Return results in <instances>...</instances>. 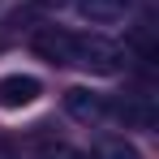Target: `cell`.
Instances as JSON below:
<instances>
[{
  "label": "cell",
  "mask_w": 159,
  "mask_h": 159,
  "mask_svg": "<svg viewBox=\"0 0 159 159\" xmlns=\"http://www.w3.org/2000/svg\"><path fill=\"white\" fill-rule=\"evenodd\" d=\"M125 52L103 39V34H73L69 39V65L73 69H86V73H116L120 69Z\"/></svg>",
  "instance_id": "1"
},
{
  "label": "cell",
  "mask_w": 159,
  "mask_h": 159,
  "mask_svg": "<svg viewBox=\"0 0 159 159\" xmlns=\"http://www.w3.org/2000/svg\"><path fill=\"white\" fill-rule=\"evenodd\" d=\"M39 95H43V86H39V78H30V73H4L0 78V107H9V112L30 107Z\"/></svg>",
  "instance_id": "2"
},
{
  "label": "cell",
  "mask_w": 159,
  "mask_h": 159,
  "mask_svg": "<svg viewBox=\"0 0 159 159\" xmlns=\"http://www.w3.org/2000/svg\"><path fill=\"white\" fill-rule=\"evenodd\" d=\"M65 112L73 120H82V125H99L107 116V99L95 95V90H86V86H73V90H65Z\"/></svg>",
  "instance_id": "3"
},
{
  "label": "cell",
  "mask_w": 159,
  "mask_h": 159,
  "mask_svg": "<svg viewBox=\"0 0 159 159\" xmlns=\"http://www.w3.org/2000/svg\"><path fill=\"white\" fill-rule=\"evenodd\" d=\"M69 39H73V30L43 26V30H34L30 48H34V56H43V60H52V65H69Z\"/></svg>",
  "instance_id": "4"
},
{
  "label": "cell",
  "mask_w": 159,
  "mask_h": 159,
  "mask_svg": "<svg viewBox=\"0 0 159 159\" xmlns=\"http://www.w3.org/2000/svg\"><path fill=\"white\" fill-rule=\"evenodd\" d=\"M133 0H78V13L95 26H112V22H125Z\"/></svg>",
  "instance_id": "5"
},
{
  "label": "cell",
  "mask_w": 159,
  "mask_h": 159,
  "mask_svg": "<svg viewBox=\"0 0 159 159\" xmlns=\"http://www.w3.org/2000/svg\"><path fill=\"white\" fill-rule=\"evenodd\" d=\"M107 116H116L125 125H138V129H151L155 125V107L146 99H116V103H107Z\"/></svg>",
  "instance_id": "6"
},
{
  "label": "cell",
  "mask_w": 159,
  "mask_h": 159,
  "mask_svg": "<svg viewBox=\"0 0 159 159\" xmlns=\"http://www.w3.org/2000/svg\"><path fill=\"white\" fill-rule=\"evenodd\" d=\"M90 159H142V151L125 138H103V142H95Z\"/></svg>",
  "instance_id": "7"
},
{
  "label": "cell",
  "mask_w": 159,
  "mask_h": 159,
  "mask_svg": "<svg viewBox=\"0 0 159 159\" xmlns=\"http://www.w3.org/2000/svg\"><path fill=\"white\" fill-rule=\"evenodd\" d=\"M43 159H90V151H73V146H56V151H48Z\"/></svg>",
  "instance_id": "8"
},
{
  "label": "cell",
  "mask_w": 159,
  "mask_h": 159,
  "mask_svg": "<svg viewBox=\"0 0 159 159\" xmlns=\"http://www.w3.org/2000/svg\"><path fill=\"white\" fill-rule=\"evenodd\" d=\"M39 4H65V0H39Z\"/></svg>",
  "instance_id": "9"
}]
</instances>
